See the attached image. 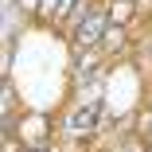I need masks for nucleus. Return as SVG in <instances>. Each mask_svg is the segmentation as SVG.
<instances>
[{"mask_svg":"<svg viewBox=\"0 0 152 152\" xmlns=\"http://www.w3.org/2000/svg\"><path fill=\"white\" fill-rule=\"evenodd\" d=\"M109 20L113 23H129L133 20V0H117V4L109 8Z\"/></svg>","mask_w":152,"mask_h":152,"instance_id":"obj_2","label":"nucleus"},{"mask_svg":"<svg viewBox=\"0 0 152 152\" xmlns=\"http://www.w3.org/2000/svg\"><path fill=\"white\" fill-rule=\"evenodd\" d=\"M47 137H51V117H43V113H27V117L20 121V140H23L27 148H43Z\"/></svg>","mask_w":152,"mask_h":152,"instance_id":"obj_1","label":"nucleus"}]
</instances>
